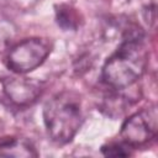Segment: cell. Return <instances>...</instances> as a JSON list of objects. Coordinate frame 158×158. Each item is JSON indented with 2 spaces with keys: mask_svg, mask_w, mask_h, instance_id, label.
Returning <instances> with one entry per match:
<instances>
[{
  "mask_svg": "<svg viewBox=\"0 0 158 158\" xmlns=\"http://www.w3.org/2000/svg\"><path fill=\"white\" fill-rule=\"evenodd\" d=\"M43 121L54 142L63 144L72 141L83 122L79 95L69 90L54 95L43 107Z\"/></svg>",
  "mask_w": 158,
  "mask_h": 158,
  "instance_id": "7a4b0ae2",
  "label": "cell"
},
{
  "mask_svg": "<svg viewBox=\"0 0 158 158\" xmlns=\"http://www.w3.org/2000/svg\"><path fill=\"white\" fill-rule=\"evenodd\" d=\"M42 84L27 78H5L0 80V96H5L11 104L26 106L37 100L42 93Z\"/></svg>",
  "mask_w": 158,
  "mask_h": 158,
  "instance_id": "5b68a950",
  "label": "cell"
},
{
  "mask_svg": "<svg viewBox=\"0 0 158 158\" xmlns=\"http://www.w3.org/2000/svg\"><path fill=\"white\" fill-rule=\"evenodd\" d=\"M35 147L23 138H11L0 143V157H37Z\"/></svg>",
  "mask_w": 158,
  "mask_h": 158,
  "instance_id": "8992f818",
  "label": "cell"
},
{
  "mask_svg": "<svg viewBox=\"0 0 158 158\" xmlns=\"http://www.w3.org/2000/svg\"><path fill=\"white\" fill-rule=\"evenodd\" d=\"M56 19L57 23L63 28V30H77L80 20H79V14L77 12L75 9H73L69 5H59L56 10Z\"/></svg>",
  "mask_w": 158,
  "mask_h": 158,
  "instance_id": "52a82bcc",
  "label": "cell"
},
{
  "mask_svg": "<svg viewBox=\"0 0 158 158\" xmlns=\"http://www.w3.org/2000/svg\"><path fill=\"white\" fill-rule=\"evenodd\" d=\"M148 51L137 33L126 37L102 67V80L114 89L133 85L144 73Z\"/></svg>",
  "mask_w": 158,
  "mask_h": 158,
  "instance_id": "6da1fadb",
  "label": "cell"
},
{
  "mask_svg": "<svg viewBox=\"0 0 158 158\" xmlns=\"http://www.w3.org/2000/svg\"><path fill=\"white\" fill-rule=\"evenodd\" d=\"M130 148H132V147H130L125 142H120V143L114 142V143H109V144L102 146L101 152H102L104 156H114V157L122 156V157H126V156L131 154Z\"/></svg>",
  "mask_w": 158,
  "mask_h": 158,
  "instance_id": "ba28073f",
  "label": "cell"
},
{
  "mask_svg": "<svg viewBox=\"0 0 158 158\" xmlns=\"http://www.w3.org/2000/svg\"><path fill=\"white\" fill-rule=\"evenodd\" d=\"M52 51V44L46 38H28L16 44L6 57L10 70L23 74L40 67Z\"/></svg>",
  "mask_w": 158,
  "mask_h": 158,
  "instance_id": "3957f363",
  "label": "cell"
},
{
  "mask_svg": "<svg viewBox=\"0 0 158 158\" xmlns=\"http://www.w3.org/2000/svg\"><path fill=\"white\" fill-rule=\"evenodd\" d=\"M158 130V112L156 105H149L130 116L122 125L120 136L130 147L142 146L156 137Z\"/></svg>",
  "mask_w": 158,
  "mask_h": 158,
  "instance_id": "277c9868",
  "label": "cell"
}]
</instances>
